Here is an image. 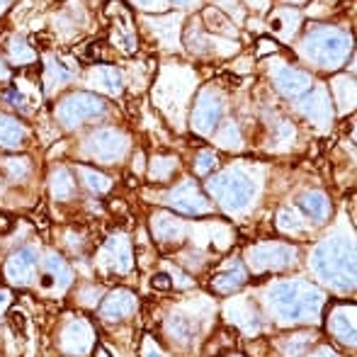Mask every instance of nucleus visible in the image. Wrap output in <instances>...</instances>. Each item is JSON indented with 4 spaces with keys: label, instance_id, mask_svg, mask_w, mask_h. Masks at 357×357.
<instances>
[{
    "label": "nucleus",
    "instance_id": "nucleus-1",
    "mask_svg": "<svg viewBox=\"0 0 357 357\" xmlns=\"http://www.w3.org/2000/svg\"><path fill=\"white\" fill-rule=\"evenodd\" d=\"M301 52H304V56L314 59L319 66L335 68L350 52V39L338 29H316L306 37Z\"/></svg>",
    "mask_w": 357,
    "mask_h": 357
},
{
    "label": "nucleus",
    "instance_id": "nucleus-2",
    "mask_svg": "<svg viewBox=\"0 0 357 357\" xmlns=\"http://www.w3.org/2000/svg\"><path fill=\"white\" fill-rule=\"evenodd\" d=\"M102 109H105V102L100 98H95V95H90V93H75L59 105L56 117L63 127L73 129V127H78V124H83V119L95 117V114H100Z\"/></svg>",
    "mask_w": 357,
    "mask_h": 357
},
{
    "label": "nucleus",
    "instance_id": "nucleus-3",
    "mask_svg": "<svg viewBox=\"0 0 357 357\" xmlns=\"http://www.w3.org/2000/svg\"><path fill=\"white\" fill-rule=\"evenodd\" d=\"M209 190L224 199L226 207L238 209V207H243L250 199V195H253V183H250L245 175L236 173V170H229V173L214 178L212 183H209Z\"/></svg>",
    "mask_w": 357,
    "mask_h": 357
},
{
    "label": "nucleus",
    "instance_id": "nucleus-4",
    "mask_svg": "<svg viewBox=\"0 0 357 357\" xmlns=\"http://www.w3.org/2000/svg\"><path fill=\"white\" fill-rule=\"evenodd\" d=\"M124 149H127V139L114 129H100L88 139V153L98 158L100 163H112L114 158L124 153Z\"/></svg>",
    "mask_w": 357,
    "mask_h": 357
},
{
    "label": "nucleus",
    "instance_id": "nucleus-5",
    "mask_svg": "<svg viewBox=\"0 0 357 357\" xmlns=\"http://www.w3.org/2000/svg\"><path fill=\"white\" fill-rule=\"evenodd\" d=\"M219 117H221L219 98L207 90V93H202V98L197 100V107H195V114H192V127L197 129L199 134H212Z\"/></svg>",
    "mask_w": 357,
    "mask_h": 357
},
{
    "label": "nucleus",
    "instance_id": "nucleus-6",
    "mask_svg": "<svg viewBox=\"0 0 357 357\" xmlns=\"http://www.w3.org/2000/svg\"><path fill=\"white\" fill-rule=\"evenodd\" d=\"M34 265H37V258H34V250H32V248H24V250L15 253L13 258L8 260V268H5V273H8L10 282L24 284V282L29 280V275H32Z\"/></svg>",
    "mask_w": 357,
    "mask_h": 357
},
{
    "label": "nucleus",
    "instance_id": "nucleus-7",
    "mask_svg": "<svg viewBox=\"0 0 357 357\" xmlns=\"http://www.w3.org/2000/svg\"><path fill=\"white\" fill-rule=\"evenodd\" d=\"M275 83H278V88L282 90V95H287V98H299L304 90L311 88L309 75L294 71V68H280L275 73Z\"/></svg>",
    "mask_w": 357,
    "mask_h": 357
},
{
    "label": "nucleus",
    "instance_id": "nucleus-8",
    "mask_svg": "<svg viewBox=\"0 0 357 357\" xmlns=\"http://www.w3.org/2000/svg\"><path fill=\"white\" fill-rule=\"evenodd\" d=\"M27 142V129L22 122H17L15 117L0 114V146L3 149H17Z\"/></svg>",
    "mask_w": 357,
    "mask_h": 357
},
{
    "label": "nucleus",
    "instance_id": "nucleus-9",
    "mask_svg": "<svg viewBox=\"0 0 357 357\" xmlns=\"http://www.w3.org/2000/svg\"><path fill=\"white\" fill-rule=\"evenodd\" d=\"M301 109H304V112L319 124H326L331 119V102H328V98H326L324 90H316V93H311L309 100L301 105Z\"/></svg>",
    "mask_w": 357,
    "mask_h": 357
},
{
    "label": "nucleus",
    "instance_id": "nucleus-10",
    "mask_svg": "<svg viewBox=\"0 0 357 357\" xmlns=\"http://www.w3.org/2000/svg\"><path fill=\"white\" fill-rule=\"evenodd\" d=\"M90 80H93L95 88L105 90V93L117 95L119 90H122V75H119L117 68H109V66L95 68L93 75H90Z\"/></svg>",
    "mask_w": 357,
    "mask_h": 357
},
{
    "label": "nucleus",
    "instance_id": "nucleus-11",
    "mask_svg": "<svg viewBox=\"0 0 357 357\" xmlns=\"http://www.w3.org/2000/svg\"><path fill=\"white\" fill-rule=\"evenodd\" d=\"M75 192V183L66 168H56L52 175V195L56 199H71Z\"/></svg>",
    "mask_w": 357,
    "mask_h": 357
},
{
    "label": "nucleus",
    "instance_id": "nucleus-12",
    "mask_svg": "<svg viewBox=\"0 0 357 357\" xmlns=\"http://www.w3.org/2000/svg\"><path fill=\"white\" fill-rule=\"evenodd\" d=\"M129 309H132V299H129V294H114L112 299L105 304L102 316L105 319H122Z\"/></svg>",
    "mask_w": 357,
    "mask_h": 357
},
{
    "label": "nucleus",
    "instance_id": "nucleus-13",
    "mask_svg": "<svg viewBox=\"0 0 357 357\" xmlns=\"http://www.w3.org/2000/svg\"><path fill=\"white\" fill-rule=\"evenodd\" d=\"M301 207L306 209L314 219H324L326 212H328V199L319 192H309L301 197Z\"/></svg>",
    "mask_w": 357,
    "mask_h": 357
},
{
    "label": "nucleus",
    "instance_id": "nucleus-14",
    "mask_svg": "<svg viewBox=\"0 0 357 357\" xmlns=\"http://www.w3.org/2000/svg\"><path fill=\"white\" fill-rule=\"evenodd\" d=\"M204 20L209 22V29H216V32H224V34H236V29L231 27V22L219 13V10H207V13H204Z\"/></svg>",
    "mask_w": 357,
    "mask_h": 357
},
{
    "label": "nucleus",
    "instance_id": "nucleus-15",
    "mask_svg": "<svg viewBox=\"0 0 357 357\" xmlns=\"http://www.w3.org/2000/svg\"><path fill=\"white\" fill-rule=\"evenodd\" d=\"M68 78H71V73L63 71V68L59 66V63H54V61L47 63V83H49V90H52L54 85H56V88H59V85H63Z\"/></svg>",
    "mask_w": 357,
    "mask_h": 357
},
{
    "label": "nucleus",
    "instance_id": "nucleus-16",
    "mask_svg": "<svg viewBox=\"0 0 357 357\" xmlns=\"http://www.w3.org/2000/svg\"><path fill=\"white\" fill-rule=\"evenodd\" d=\"M10 56H13V61H17V63H32L34 61V52L24 42L10 44Z\"/></svg>",
    "mask_w": 357,
    "mask_h": 357
},
{
    "label": "nucleus",
    "instance_id": "nucleus-17",
    "mask_svg": "<svg viewBox=\"0 0 357 357\" xmlns=\"http://www.w3.org/2000/svg\"><path fill=\"white\" fill-rule=\"evenodd\" d=\"M80 173H83V178H85V183H88V188L95 190V192H105V190L109 188V180L105 178V175L93 173V170H88V168H80Z\"/></svg>",
    "mask_w": 357,
    "mask_h": 357
},
{
    "label": "nucleus",
    "instance_id": "nucleus-18",
    "mask_svg": "<svg viewBox=\"0 0 357 357\" xmlns=\"http://www.w3.org/2000/svg\"><path fill=\"white\" fill-rule=\"evenodd\" d=\"M10 326H13V331H17L20 335L24 333V326H27V319H24L22 311H13V314H10Z\"/></svg>",
    "mask_w": 357,
    "mask_h": 357
},
{
    "label": "nucleus",
    "instance_id": "nucleus-19",
    "mask_svg": "<svg viewBox=\"0 0 357 357\" xmlns=\"http://www.w3.org/2000/svg\"><path fill=\"white\" fill-rule=\"evenodd\" d=\"M214 163H216V155L212 153V151H207V153H202V155H199L197 170H199V173H207L209 168H214Z\"/></svg>",
    "mask_w": 357,
    "mask_h": 357
},
{
    "label": "nucleus",
    "instance_id": "nucleus-20",
    "mask_svg": "<svg viewBox=\"0 0 357 357\" xmlns=\"http://www.w3.org/2000/svg\"><path fill=\"white\" fill-rule=\"evenodd\" d=\"M153 287H155V289H170L173 282L168 280V275H155V278H153Z\"/></svg>",
    "mask_w": 357,
    "mask_h": 357
},
{
    "label": "nucleus",
    "instance_id": "nucleus-21",
    "mask_svg": "<svg viewBox=\"0 0 357 357\" xmlns=\"http://www.w3.org/2000/svg\"><path fill=\"white\" fill-rule=\"evenodd\" d=\"M13 229V219H8L5 214H0V234H8Z\"/></svg>",
    "mask_w": 357,
    "mask_h": 357
},
{
    "label": "nucleus",
    "instance_id": "nucleus-22",
    "mask_svg": "<svg viewBox=\"0 0 357 357\" xmlns=\"http://www.w3.org/2000/svg\"><path fill=\"white\" fill-rule=\"evenodd\" d=\"M8 291H0V314H3V309H5V304H8Z\"/></svg>",
    "mask_w": 357,
    "mask_h": 357
},
{
    "label": "nucleus",
    "instance_id": "nucleus-23",
    "mask_svg": "<svg viewBox=\"0 0 357 357\" xmlns=\"http://www.w3.org/2000/svg\"><path fill=\"white\" fill-rule=\"evenodd\" d=\"M10 75V71H8V66H5L3 61H0V80H5Z\"/></svg>",
    "mask_w": 357,
    "mask_h": 357
},
{
    "label": "nucleus",
    "instance_id": "nucleus-24",
    "mask_svg": "<svg viewBox=\"0 0 357 357\" xmlns=\"http://www.w3.org/2000/svg\"><path fill=\"white\" fill-rule=\"evenodd\" d=\"M142 8H153V3H158V0H137Z\"/></svg>",
    "mask_w": 357,
    "mask_h": 357
},
{
    "label": "nucleus",
    "instance_id": "nucleus-25",
    "mask_svg": "<svg viewBox=\"0 0 357 357\" xmlns=\"http://www.w3.org/2000/svg\"><path fill=\"white\" fill-rule=\"evenodd\" d=\"M10 3V0H0V13H3V10H5V5H8Z\"/></svg>",
    "mask_w": 357,
    "mask_h": 357
},
{
    "label": "nucleus",
    "instance_id": "nucleus-26",
    "mask_svg": "<svg viewBox=\"0 0 357 357\" xmlns=\"http://www.w3.org/2000/svg\"><path fill=\"white\" fill-rule=\"evenodd\" d=\"M178 5H188V3H192V0H175Z\"/></svg>",
    "mask_w": 357,
    "mask_h": 357
}]
</instances>
